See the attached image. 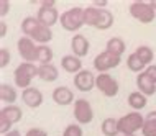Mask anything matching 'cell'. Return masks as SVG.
Masks as SVG:
<instances>
[{"label": "cell", "instance_id": "29", "mask_svg": "<svg viewBox=\"0 0 156 136\" xmlns=\"http://www.w3.org/2000/svg\"><path fill=\"white\" fill-rule=\"evenodd\" d=\"M10 59H12V56H10V51H8L7 48H0V67H2V69L8 66Z\"/></svg>", "mask_w": 156, "mask_h": 136}, {"label": "cell", "instance_id": "5", "mask_svg": "<svg viewBox=\"0 0 156 136\" xmlns=\"http://www.w3.org/2000/svg\"><path fill=\"white\" fill-rule=\"evenodd\" d=\"M128 12L130 15L133 16L136 22H140L143 25H148V23H153L154 18H156V10L153 8L150 2H140V0H135V2L130 3L128 7Z\"/></svg>", "mask_w": 156, "mask_h": 136}, {"label": "cell", "instance_id": "37", "mask_svg": "<svg viewBox=\"0 0 156 136\" xmlns=\"http://www.w3.org/2000/svg\"><path fill=\"white\" fill-rule=\"evenodd\" d=\"M130 136H136V134H130Z\"/></svg>", "mask_w": 156, "mask_h": 136}, {"label": "cell", "instance_id": "30", "mask_svg": "<svg viewBox=\"0 0 156 136\" xmlns=\"http://www.w3.org/2000/svg\"><path fill=\"white\" fill-rule=\"evenodd\" d=\"M8 12H10V2L8 0H0V16H2V20L7 16Z\"/></svg>", "mask_w": 156, "mask_h": 136}, {"label": "cell", "instance_id": "36", "mask_svg": "<svg viewBox=\"0 0 156 136\" xmlns=\"http://www.w3.org/2000/svg\"><path fill=\"white\" fill-rule=\"evenodd\" d=\"M150 3H151V5H153V8H154V10H156V0H151Z\"/></svg>", "mask_w": 156, "mask_h": 136}, {"label": "cell", "instance_id": "26", "mask_svg": "<svg viewBox=\"0 0 156 136\" xmlns=\"http://www.w3.org/2000/svg\"><path fill=\"white\" fill-rule=\"evenodd\" d=\"M135 54H136V56L141 59V62H143L146 67L151 66V62H153V59H154V51L151 49L150 46H146V44L138 46V48L135 49Z\"/></svg>", "mask_w": 156, "mask_h": 136}, {"label": "cell", "instance_id": "31", "mask_svg": "<svg viewBox=\"0 0 156 136\" xmlns=\"http://www.w3.org/2000/svg\"><path fill=\"white\" fill-rule=\"evenodd\" d=\"M23 136H48V133L41 128H30Z\"/></svg>", "mask_w": 156, "mask_h": 136}, {"label": "cell", "instance_id": "33", "mask_svg": "<svg viewBox=\"0 0 156 136\" xmlns=\"http://www.w3.org/2000/svg\"><path fill=\"white\" fill-rule=\"evenodd\" d=\"M108 5V2L107 0H97V2L92 3V7H95V8H100V10H104V8H107Z\"/></svg>", "mask_w": 156, "mask_h": 136}, {"label": "cell", "instance_id": "23", "mask_svg": "<svg viewBox=\"0 0 156 136\" xmlns=\"http://www.w3.org/2000/svg\"><path fill=\"white\" fill-rule=\"evenodd\" d=\"M125 49H126L125 41L122 40V38H119V36L110 38V40L107 41V44H105V51H108V53L115 54V56H120V58L123 56Z\"/></svg>", "mask_w": 156, "mask_h": 136}, {"label": "cell", "instance_id": "22", "mask_svg": "<svg viewBox=\"0 0 156 136\" xmlns=\"http://www.w3.org/2000/svg\"><path fill=\"white\" fill-rule=\"evenodd\" d=\"M146 103H148V97L143 95L140 90H135L128 95V105L133 108V112H140L146 107Z\"/></svg>", "mask_w": 156, "mask_h": 136}, {"label": "cell", "instance_id": "32", "mask_svg": "<svg viewBox=\"0 0 156 136\" xmlns=\"http://www.w3.org/2000/svg\"><path fill=\"white\" fill-rule=\"evenodd\" d=\"M145 72H146V75L153 80V82L156 84V64H151V66H148L145 69Z\"/></svg>", "mask_w": 156, "mask_h": 136}, {"label": "cell", "instance_id": "21", "mask_svg": "<svg viewBox=\"0 0 156 136\" xmlns=\"http://www.w3.org/2000/svg\"><path fill=\"white\" fill-rule=\"evenodd\" d=\"M53 58L54 53L48 44H38V51H36V62L40 66L44 64H53Z\"/></svg>", "mask_w": 156, "mask_h": 136}, {"label": "cell", "instance_id": "4", "mask_svg": "<svg viewBox=\"0 0 156 136\" xmlns=\"http://www.w3.org/2000/svg\"><path fill=\"white\" fill-rule=\"evenodd\" d=\"M59 23H61L62 30H66V31H71V33L79 31L86 25V22H84V8L74 7V8L62 12Z\"/></svg>", "mask_w": 156, "mask_h": 136}, {"label": "cell", "instance_id": "20", "mask_svg": "<svg viewBox=\"0 0 156 136\" xmlns=\"http://www.w3.org/2000/svg\"><path fill=\"white\" fill-rule=\"evenodd\" d=\"M18 93H16L15 87L10 84H0V100L2 103H8V105H15Z\"/></svg>", "mask_w": 156, "mask_h": 136}, {"label": "cell", "instance_id": "15", "mask_svg": "<svg viewBox=\"0 0 156 136\" xmlns=\"http://www.w3.org/2000/svg\"><path fill=\"white\" fill-rule=\"evenodd\" d=\"M53 102L54 103H58V105H61V107H66V105H69V103H74V92L71 90L69 87H66V85H59V87H56L53 90Z\"/></svg>", "mask_w": 156, "mask_h": 136}, {"label": "cell", "instance_id": "3", "mask_svg": "<svg viewBox=\"0 0 156 136\" xmlns=\"http://www.w3.org/2000/svg\"><path fill=\"white\" fill-rule=\"evenodd\" d=\"M35 77H38V66L35 62H22V64H18L13 71L15 85L18 89H22V90L30 89Z\"/></svg>", "mask_w": 156, "mask_h": 136}, {"label": "cell", "instance_id": "18", "mask_svg": "<svg viewBox=\"0 0 156 136\" xmlns=\"http://www.w3.org/2000/svg\"><path fill=\"white\" fill-rule=\"evenodd\" d=\"M22 117H23V112L18 105H7V107H3L0 110V118H5L12 125L22 121Z\"/></svg>", "mask_w": 156, "mask_h": 136}, {"label": "cell", "instance_id": "14", "mask_svg": "<svg viewBox=\"0 0 156 136\" xmlns=\"http://www.w3.org/2000/svg\"><path fill=\"white\" fill-rule=\"evenodd\" d=\"M22 100L27 107L30 108H40L41 103H43V93H41L40 89L36 87H30L27 90L22 92Z\"/></svg>", "mask_w": 156, "mask_h": 136}, {"label": "cell", "instance_id": "2", "mask_svg": "<svg viewBox=\"0 0 156 136\" xmlns=\"http://www.w3.org/2000/svg\"><path fill=\"white\" fill-rule=\"evenodd\" d=\"M84 22H86L87 26H92L95 30H108L113 25L115 22V16L110 10H107V8H104V10H100V8H95V7H87L84 8Z\"/></svg>", "mask_w": 156, "mask_h": 136}, {"label": "cell", "instance_id": "28", "mask_svg": "<svg viewBox=\"0 0 156 136\" xmlns=\"http://www.w3.org/2000/svg\"><path fill=\"white\" fill-rule=\"evenodd\" d=\"M62 136H84V131L79 123H71L66 126V130L62 131Z\"/></svg>", "mask_w": 156, "mask_h": 136}, {"label": "cell", "instance_id": "1", "mask_svg": "<svg viewBox=\"0 0 156 136\" xmlns=\"http://www.w3.org/2000/svg\"><path fill=\"white\" fill-rule=\"evenodd\" d=\"M22 33L31 38L36 44H48L53 40V30L44 26L36 16H27L22 20Z\"/></svg>", "mask_w": 156, "mask_h": 136}, {"label": "cell", "instance_id": "7", "mask_svg": "<svg viewBox=\"0 0 156 136\" xmlns=\"http://www.w3.org/2000/svg\"><path fill=\"white\" fill-rule=\"evenodd\" d=\"M36 18L48 28H51L53 25H56L61 18L59 12H58V8H56V2H53V0H49V2L48 0H46V2H40V8H38Z\"/></svg>", "mask_w": 156, "mask_h": 136}, {"label": "cell", "instance_id": "8", "mask_svg": "<svg viewBox=\"0 0 156 136\" xmlns=\"http://www.w3.org/2000/svg\"><path fill=\"white\" fill-rule=\"evenodd\" d=\"M95 89L102 93L104 97H117L120 92V85H119V80H117L113 75H110L108 72L105 74H99L95 77Z\"/></svg>", "mask_w": 156, "mask_h": 136}, {"label": "cell", "instance_id": "6", "mask_svg": "<svg viewBox=\"0 0 156 136\" xmlns=\"http://www.w3.org/2000/svg\"><path fill=\"white\" fill-rule=\"evenodd\" d=\"M145 125V117L140 112H130L119 118V131L123 136L135 134Z\"/></svg>", "mask_w": 156, "mask_h": 136}, {"label": "cell", "instance_id": "25", "mask_svg": "<svg viewBox=\"0 0 156 136\" xmlns=\"http://www.w3.org/2000/svg\"><path fill=\"white\" fill-rule=\"evenodd\" d=\"M143 136H156V110L150 112L145 117V125L141 128Z\"/></svg>", "mask_w": 156, "mask_h": 136}, {"label": "cell", "instance_id": "19", "mask_svg": "<svg viewBox=\"0 0 156 136\" xmlns=\"http://www.w3.org/2000/svg\"><path fill=\"white\" fill-rule=\"evenodd\" d=\"M38 77L43 82H54L59 77V71L54 64H44V66H38Z\"/></svg>", "mask_w": 156, "mask_h": 136}, {"label": "cell", "instance_id": "27", "mask_svg": "<svg viewBox=\"0 0 156 136\" xmlns=\"http://www.w3.org/2000/svg\"><path fill=\"white\" fill-rule=\"evenodd\" d=\"M126 67H128L132 72H136V74H141V72H145V69H146V66L143 64L141 59L135 53H132L128 58H126Z\"/></svg>", "mask_w": 156, "mask_h": 136}, {"label": "cell", "instance_id": "10", "mask_svg": "<svg viewBox=\"0 0 156 136\" xmlns=\"http://www.w3.org/2000/svg\"><path fill=\"white\" fill-rule=\"evenodd\" d=\"M74 118L79 125H89L94 120V110L89 100L76 99L74 102Z\"/></svg>", "mask_w": 156, "mask_h": 136}, {"label": "cell", "instance_id": "9", "mask_svg": "<svg viewBox=\"0 0 156 136\" xmlns=\"http://www.w3.org/2000/svg\"><path fill=\"white\" fill-rule=\"evenodd\" d=\"M122 62L120 56H115V54L108 53V51H102L94 58V69L99 72V74H105V72L119 67Z\"/></svg>", "mask_w": 156, "mask_h": 136}, {"label": "cell", "instance_id": "12", "mask_svg": "<svg viewBox=\"0 0 156 136\" xmlns=\"http://www.w3.org/2000/svg\"><path fill=\"white\" fill-rule=\"evenodd\" d=\"M95 77L89 69H82L79 74L74 75V87L79 92H90L95 87Z\"/></svg>", "mask_w": 156, "mask_h": 136}, {"label": "cell", "instance_id": "35", "mask_svg": "<svg viewBox=\"0 0 156 136\" xmlns=\"http://www.w3.org/2000/svg\"><path fill=\"white\" fill-rule=\"evenodd\" d=\"M2 136H22V134H20L18 130H12V131H8L7 134H2Z\"/></svg>", "mask_w": 156, "mask_h": 136}, {"label": "cell", "instance_id": "17", "mask_svg": "<svg viewBox=\"0 0 156 136\" xmlns=\"http://www.w3.org/2000/svg\"><path fill=\"white\" fill-rule=\"evenodd\" d=\"M61 67L62 71H66L67 74H79L82 71V61L74 54H67L61 59Z\"/></svg>", "mask_w": 156, "mask_h": 136}, {"label": "cell", "instance_id": "16", "mask_svg": "<svg viewBox=\"0 0 156 136\" xmlns=\"http://www.w3.org/2000/svg\"><path fill=\"white\" fill-rule=\"evenodd\" d=\"M136 87L146 97H151L156 93V84L146 75V72H141V74L136 75Z\"/></svg>", "mask_w": 156, "mask_h": 136}, {"label": "cell", "instance_id": "13", "mask_svg": "<svg viewBox=\"0 0 156 136\" xmlns=\"http://www.w3.org/2000/svg\"><path fill=\"white\" fill-rule=\"evenodd\" d=\"M89 49H90L89 40L84 35H81V33H76L73 36V40H71V51H73V54L81 59L89 54Z\"/></svg>", "mask_w": 156, "mask_h": 136}, {"label": "cell", "instance_id": "24", "mask_svg": "<svg viewBox=\"0 0 156 136\" xmlns=\"http://www.w3.org/2000/svg\"><path fill=\"white\" fill-rule=\"evenodd\" d=\"M100 131H102L104 136H117L120 134L119 131V120L113 117H108L105 118L102 121V125H100Z\"/></svg>", "mask_w": 156, "mask_h": 136}, {"label": "cell", "instance_id": "11", "mask_svg": "<svg viewBox=\"0 0 156 136\" xmlns=\"http://www.w3.org/2000/svg\"><path fill=\"white\" fill-rule=\"evenodd\" d=\"M16 49H18L20 58L23 59V62H36V51H38V44L31 38L23 36L16 41Z\"/></svg>", "mask_w": 156, "mask_h": 136}, {"label": "cell", "instance_id": "34", "mask_svg": "<svg viewBox=\"0 0 156 136\" xmlns=\"http://www.w3.org/2000/svg\"><path fill=\"white\" fill-rule=\"evenodd\" d=\"M5 33H7V23L2 20V22H0V38L5 36Z\"/></svg>", "mask_w": 156, "mask_h": 136}]
</instances>
